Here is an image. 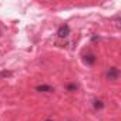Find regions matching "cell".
<instances>
[{"label":"cell","mask_w":121,"mask_h":121,"mask_svg":"<svg viewBox=\"0 0 121 121\" xmlns=\"http://www.w3.org/2000/svg\"><path fill=\"white\" fill-rule=\"evenodd\" d=\"M69 34H70V26H67V24L61 26L57 30V36L60 39H66V37H69Z\"/></svg>","instance_id":"1"},{"label":"cell","mask_w":121,"mask_h":121,"mask_svg":"<svg viewBox=\"0 0 121 121\" xmlns=\"http://www.w3.org/2000/svg\"><path fill=\"white\" fill-rule=\"evenodd\" d=\"M107 78H108V80H111V81L117 80V78H118V69L111 67V69L107 71Z\"/></svg>","instance_id":"2"},{"label":"cell","mask_w":121,"mask_h":121,"mask_svg":"<svg viewBox=\"0 0 121 121\" xmlns=\"http://www.w3.org/2000/svg\"><path fill=\"white\" fill-rule=\"evenodd\" d=\"M36 90H37V91H41V93H53V91H54V88H53L51 86H46V84L37 86Z\"/></svg>","instance_id":"3"},{"label":"cell","mask_w":121,"mask_h":121,"mask_svg":"<svg viewBox=\"0 0 121 121\" xmlns=\"http://www.w3.org/2000/svg\"><path fill=\"white\" fill-rule=\"evenodd\" d=\"M84 61H86V64H88V66L94 64V63H95V56H94V54H87V56H84Z\"/></svg>","instance_id":"4"},{"label":"cell","mask_w":121,"mask_h":121,"mask_svg":"<svg viewBox=\"0 0 121 121\" xmlns=\"http://www.w3.org/2000/svg\"><path fill=\"white\" fill-rule=\"evenodd\" d=\"M103 107H104V104H103L101 100H94V108L95 110H101Z\"/></svg>","instance_id":"5"},{"label":"cell","mask_w":121,"mask_h":121,"mask_svg":"<svg viewBox=\"0 0 121 121\" xmlns=\"http://www.w3.org/2000/svg\"><path fill=\"white\" fill-rule=\"evenodd\" d=\"M13 76V73L12 71H2V73H0V78H7V77H12Z\"/></svg>","instance_id":"6"},{"label":"cell","mask_w":121,"mask_h":121,"mask_svg":"<svg viewBox=\"0 0 121 121\" xmlns=\"http://www.w3.org/2000/svg\"><path fill=\"white\" fill-rule=\"evenodd\" d=\"M66 88H67L69 91H76V90H77V86H76V84H69Z\"/></svg>","instance_id":"7"},{"label":"cell","mask_w":121,"mask_h":121,"mask_svg":"<svg viewBox=\"0 0 121 121\" xmlns=\"http://www.w3.org/2000/svg\"><path fill=\"white\" fill-rule=\"evenodd\" d=\"M46 121H53V120H51V118H47V120H46Z\"/></svg>","instance_id":"8"}]
</instances>
